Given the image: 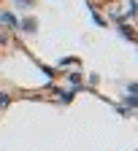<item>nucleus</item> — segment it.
Returning a JSON list of instances; mask_svg holds the SVG:
<instances>
[{
    "instance_id": "f03ea898",
    "label": "nucleus",
    "mask_w": 138,
    "mask_h": 151,
    "mask_svg": "<svg viewBox=\"0 0 138 151\" xmlns=\"http://www.w3.org/2000/svg\"><path fill=\"white\" fill-rule=\"evenodd\" d=\"M22 30H27V32H33V30H35V22H33V19H27V22H22Z\"/></svg>"
},
{
    "instance_id": "7ed1b4c3",
    "label": "nucleus",
    "mask_w": 138,
    "mask_h": 151,
    "mask_svg": "<svg viewBox=\"0 0 138 151\" xmlns=\"http://www.w3.org/2000/svg\"><path fill=\"white\" fill-rule=\"evenodd\" d=\"M8 105V97H6V94H0V108H6Z\"/></svg>"
},
{
    "instance_id": "39448f33",
    "label": "nucleus",
    "mask_w": 138,
    "mask_h": 151,
    "mask_svg": "<svg viewBox=\"0 0 138 151\" xmlns=\"http://www.w3.org/2000/svg\"><path fill=\"white\" fill-rule=\"evenodd\" d=\"M0 43H6V41H3V35H0Z\"/></svg>"
},
{
    "instance_id": "20e7f679",
    "label": "nucleus",
    "mask_w": 138,
    "mask_h": 151,
    "mask_svg": "<svg viewBox=\"0 0 138 151\" xmlns=\"http://www.w3.org/2000/svg\"><path fill=\"white\" fill-rule=\"evenodd\" d=\"M22 6H30V0H22Z\"/></svg>"
},
{
    "instance_id": "f257e3e1",
    "label": "nucleus",
    "mask_w": 138,
    "mask_h": 151,
    "mask_svg": "<svg viewBox=\"0 0 138 151\" xmlns=\"http://www.w3.org/2000/svg\"><path fill=\"white\" fill-rule=\"evenodd\" d=\"M3 22H6L8 27H14V30L19 27V22H16V16H14V14H3Z\"/></svg>"
}]
</instances>
